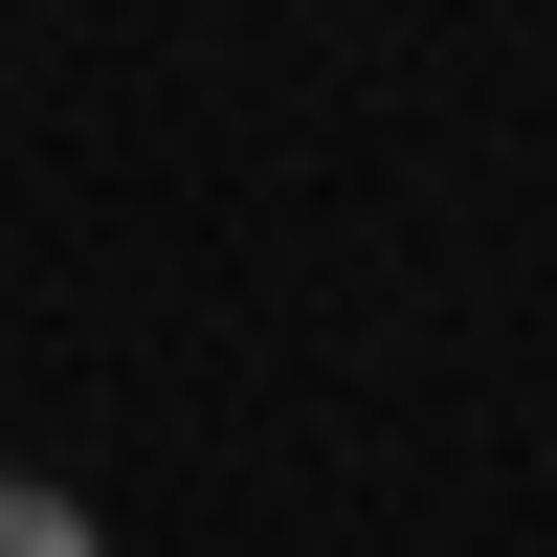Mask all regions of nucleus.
<instances>
[{"label": "nucleus", "instance_id": "1", "mask_svg": "<svg viewBox=\"0 0 557 557\" xmlns=\"http://www.w3.org/2000/svg\"><path fill=\"white\" fill-rule=\"evenodd\" d=\"M0 557H112V535H89V513H67L45 469H0Z\"/></svg>", "mask_w": 557, "mask_h": 557}]
</instances>
